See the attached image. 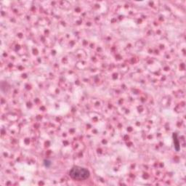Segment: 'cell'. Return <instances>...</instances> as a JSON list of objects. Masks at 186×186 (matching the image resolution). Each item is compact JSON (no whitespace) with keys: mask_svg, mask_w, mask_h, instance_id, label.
Masks as SVG:
<instances>
[{"mask_svg":"<svg viewBox=\"0 0 186 186\" xmlns=\"http://www.w3.org/2000/svg\"><path fill=\"white\" fill-rule=\"evenodd\" d=\"M69 175L72 179L76 180H85L89 178L90 172L85 168L81 167H74L70 170Z\"/></svg>","mask_w":186,"mask_h":186,"instance_id":"obj_1","label":"cell"},{"mask_svg":"<svg viewBox=\"0 0 186 186\" xmlns=\"http://www.w3.org/2000/svg\"><path fill=\"white\" fill-rule=\"evenodd\" d=\"M174 137H175V139L174 138V142H175V148H176V150L177 151H179V142L178 141V139H177V135H174Z\"/></svg>","mask_w":186,"mask_h":186,"instance_id":"obj_2","label":"cell"}]
</instances>
